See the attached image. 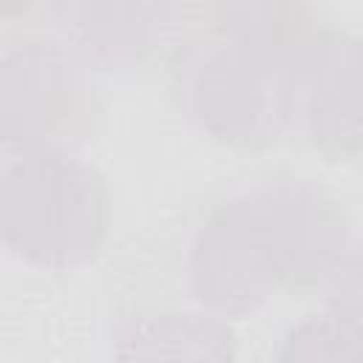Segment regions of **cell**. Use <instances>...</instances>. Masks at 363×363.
<instances>
[{
	"instance_id": "cell-6",
	"label": "cell",
	"mask_w": 363,
	"mask_h": 363,
	"mask_svg": "<svg viewBox=\"0 0 363 363\" xmlns=\"http://www.w3.org/2000/svg\"><path fill=\"white\" fill-rule=\"evenodd\" d=\"M51 17L71 51L108 71L147 65L176 26L170 0H51Z\"/></svg>"
},
{
	"instance_id": "cell-5",
	"label": "cell",
	"mask_w": 363,
	"mask_h": 363,
	"mask_svg": "<svg viewBox=\"0 0 363 363\" xmlns=\"http://www.w3.org/2000/svg\"><path fill=\"white\" fill-rule=\"evenodd\" d=\"M286 130L329 159L363 153V40L312 28L286 68Z\"/></svg>"
},
{
	"instance_id": "cell-2",
	"label": "cell",
	"mask_w": 363,
	"mask_h": 363,
	"mask_svg": "<svg viewBox=\"0 0 363 363\" xmlns=\"http://www.w3.org/2000/svg\"><path fill=\"white\" fill-rule=\"evenodd\" d=\"M315 28L306 0H230L167 57L176 105L213 139L261 150L286 133V68Z\"/></svg>"
},
{
	"instance_id": "cell-4",
	"label": "cell",
	"mask_w": 363,
	"mask_h": 363,
	"mask_svg": "<svg viewBox=\"0 0 363 363\" xmlns=\"http://www.w3.org/2000/svg\"><path fill=\"white\" fill-rule=\"evenodd\" d=\"M102 105L88 62L65 43L23 40L3 60V142L65 153L96 130Z\"/></svg>"
},
{
	"instance_id": "cell-7",
	"label": "cell",
	"mask_w": 363,
	"mask_h": 363,
	"mask_svg": "<svg viewBox=\"0 0 363 363\" xmlns=\"http://www.w3.org/2000/svg\"><path fill=\"white\" fill-rule=\"evenodd\" d=\"M216 312L153 309L133 315L116 337L119 360H210L235 357L233 332Z\"/></svg>"
},
{
	"instance_id": "cell-10",
	"label": "cell",
	"mask_w": 363,
	"mask_h": 363,
	"mask_svg": "<svg viewBox=\"0 0 363 363\" xmlns=\"http://www.w3.org/2000/svg\"><path fill=\"white\" fill-rule=\"evenodd\" d=\"M37 0H3V14L11 17V14H20V11H28Z\"/></svg>"
},
{
	"instance_id": "cell-3",
	"label": "cell",
	"mask_w": 363,
	"mask_h": 363,
	"mask_svg": "<svg viewBox=\"0 0 363 363\" xmlns=\"http://www.w3.org/2000/svg\"><path fill=\"white\" fill-rule=\"evenodd\" d=\"M108 190L65 153H23L3 179V238L43 267L94 258L108 233Z\"/></svg>"
},
{
	"instance_id": "cell-8",
	"label": "cell",
	"mask_w": 363,
	"mask_h": 363,
	"mask_svg": "<svg viewBox=\"0 0 363 363\" xmlns=\"http://www.w3.org/2000/svg\"><path fill=\"white\" fill-rule=\"evenodd\" d=\"M326 315L340 323L354 346L357 363L363 360V247L346 252L326 284Z\"/></svg>"
},
{
	"instance_id": "cell-9",
	"label": "cell",
	"mask_w": 363,
	"mask_h": 363,
	"mask_svg": "<svg viewBox=\"0 0 363 363\" xmlns=\"http://www.w3.org/2000/svg\"><path fill=\"white\" fill-rule=\"evenodd\" d=\"M170 3L176 11V26H184V31H187V28L207 23L227 0H170Z\"/></svg>"
},
{
	"instance_id": "cell-1",
	"label": "cell",
	"mask_w": 363,
	"mask_h": 363,
	"mask_svg": "<svg viewBox=\"0 0 363 363\" xmlns=\"http://www.w3.org/2000/svg\"><path fill=\"white\" fill-rule=\"evenodd\" d=\"M346 218L340 207L306 182L267 184L224 201L201 224L190 252V289L196 301L238 318L275 292L326 286L346 255Z\"/></svg>"
}]
</instances>
